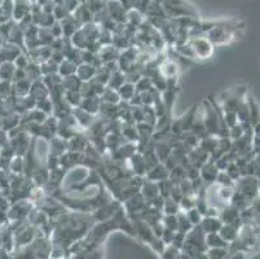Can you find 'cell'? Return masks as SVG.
<instances>
[{
	"instance_id": "obj_7",
	"label": "cell",
	"mask_w": 260,
	"mask_h": 259,
	"mask_svg": "<svg viewBox=\"0 0 260 259\" xmlns=\"http://www.w3.org/2000/svg\"><path fill=\"white\" fill-rule=\"evenodd\" d=\"M71 114H73V117L75 118L78 125H79L84 131H87V130L90 129L91 125H92L93 121H95V118H96V116L87 113L86 110H83L79 107L73 108V109H71Z\"/></svg>"
},
{
	"instance_id": "obj_9",
	"label": "cell",
	"mask_w": 260,
	"mask_h": 259,
	"mask_svg": "<svg viewBox=\"0 0 260 259\" xmlns=\"http://www.w3.org/2000/svg\"><path fill=\"white\" fill-rule=\"evenodd\" d=\"M48 141V153H51V154L61 157L65 152H68V140L55 135L52 136Z\"/></svg>"
},
{
	"instance_id": "obj_27",
	"label": "cell",
	"mask_w": 260,
	"mask_h": 259,
	"mask_svg": "<svg viewBox=\"0 0 260 259\" xmlns=\"http://www.w3.org/2000/svg\"><path fill=\"white\" fill-rule=\"evenodd\" d=\"M100 100L101 103H108V104H119L121 103V97H119L117 90H113V88L106 87L104 90V92L100 96Z\"/></svg>"
},
{
	"instance_id": "obj_18",
	"label": "cell",
	"mask_w": 260,
	"mask_h": 259,
	"mask_svg": "<svg viewBox=\"0 0 260 259\" xmlns=\"http://www.w3.org/2000/svg\"><path fill=\"white\" fill-rule=\"evenodd\" d=\"M78 65L75 62L70 61L68 58H64L60 64H58L57 74L61 78L69 77V75H74L77 73Z\"/></svg>"
},
{
	"instance_id": "obj_28",
	"label": "cell",
	"mask_w": 260,
	"mask_h": 259,
	"mask_svg": "<svg viewBox=\"0 0 260 259\" xmlns=\"http://www.w3.org/2000/svg\"><path fill=\"white\" fill-rule=\"evenodd\" d=\"M246 97H248L249 109H250L251 126L259 125V105H258L257 101L254 100V97H251V96H246Z\"/></svg>"
},
{
	"instance_id": "obj_15",
	"label": "cell",
	"mask_w": 260,
	"mask_h": 259,
	"mask_svg": "<svg viewBox=\"0 0 260 259\" xmlns=\"http://www.w3.org/2000/svg\"><path fill=\"white\" fill-rule=\"evenodd\" d=\"M140 193H141V196L145 198L146 202L151 201L153 198H155L157 196H159L157 183H155V181H151V180H148V179H145V181L142 183L141 187H140Z\"/></svg>"
},
{
	"instance_id": "obj_42",
	"label": "cell",
	"mask_w": 260,
	"mask_h": 259,
	"mask_svg": "<svg viewBox=\"0 0 260 259\" xmlns=\"http://www.w3.org/2000/svg\"><path fill=\"white\" fill-rule=\"evenodd\" d=\"M225 172L231 176L233 180H238V179L241 178V172H240V167L237 166L236 162H231L228 165V167L225 168Z\"/></svg>"
},
{
	"instance_id": "obj_39",
	"label": "cell",
	"mask_w": 260,
	"mask_h": 259,
	"mask_svg": "<svg viewBox=\"0 0 260 259\" xmlns=\"http://www.w3.org/2000/svg\"><path fill=\"white\" fill-rule=\"evenodd\" d=\"M12 95V82L0 81V100L9 99Z\"/></svg>"
},
{
	"instance_id": "obj_41",
	"label": "cell",
	"mask_w": 260,
	"mask_h": 259,
	"mask_svg": "<svg viewBox=\"0 0 260 259\" xmlns=\"http://www.w3.org/2000/svg\"><path fill=\"white\" fill-rule=\"evenodd\" d=\"M29 64H30L29 56L23 55V53H19V55L14 58V61H13V65L16 66V69H22V70H25Z\"/></svg>"
},
{
	"instance_id": "obj_30",
	"label": "cell",
	"mask_w": 260,
	"mask_h": 259,
	"mask_svg": "<svg viewBox=\"0 0 260 259\" xmlns=\"http://www.w3.org/2000/svg\"><path fill=\"white\" fill-rule=\"evenodd\" d=\"M26 78L29 79L30 82L38 81L42 78V73H40V68H39L38 64H34V62L30 61V64L27 65V68L25 69Z\"/></svg>"
},
{
	"instance_id": "obj_13",
	"label": "cell",
	"mask_w": 260,
	"mask_h": 259,
	"mask_svg": "<svg viewBox=\"0 0 260 259\" xmlns=\"http://www.w3.org/2000/svg\"><path fill=\"white\" fill-rule=\"evenodd\" d=\"M198 226L205 233H215L222 228L223 222L219 219V217H203Z\"/></svg>"
},
{
	"instance_id": "obj_20",
	"label": "cell",
	"mask_w": 260,
	"mask_h": 259,
	"mask_svg": "<svg viewBox=\"0 0 260 259\" xmlns=\"http://www.w3.org/2000/svg\"><path fill=\"white\" fill-rule=\"evenodd\" d=\"M117 92H118L119 97H121V101H127V103H129V101L131 100V97L133 96L136 92L135 84L126 82V83H123L122 86L117 90Z\"/></svg>"
},
{
	"instance_id": "obj_34",
	"label": "cell",
	"mask_w": 260,
	"mask_h": 259,
	"mask_svg": "<svg viewBox=\"0 0 260 259\" xmlns=\"http://www.w3.org/2000/svg\"><path fill=\"white\" fill-rule=\"evenodd\" d=\"M35 108L42 110L43 113H45L47 116H52V112H53V104H52V100L49 97H45V99L36 101Z\"/></svg>"
},
{
	"instance_id": "obj_33",
	"label": "cell",
	"mask_w": 260,
	"mask_h": 259,
	"mask_svg": "<svg viewBox=\"0 0 260 259\" xmlns=\"http://www.w3.org/2000/svg\"><path fill=\"white\" fill-rule=\"evenodd\" d=\"M39 68H40V73H42V77L43 75H48V74H55L57 73V69H58V64H56L53 60H47L44 61L43 64L39 65Z\"/></svg>"
},
{
	"instance_id": "obj_40",
	"label": "cell",
	"mask_w": 260,
	"mask_h": 259,
	"mask_svg": "<svg viewBox=\"0 0 260 259\" xmlns=\"http://www.w3.org/2000/svg\"><path fill=\"white\" fill-rule=\"evenodd\" d=\"M185 215H186V218L190 220V223H192L193 226H198L203 218L202 215H201V213L197 210L196 207H193V209H190V210L185 211Z\"/></svg>"
},
{
	"instance_id": "obj_11",
	"label": "cell",
	"mask_w": 260,
	"mask_h": 259,
	"mask_svg": "<svg viewBox=\"0 0 260 259\" xmlns=\"http://www.w3.org/2000/svg\"><path fill=\"white\" fill-rule=\"evenodd\" d=\"M29 96L32 97L35 101L42 100V99H45V97H49V92L48 88L45 87V84L43 83L42 78L38 79V81L31 82V86H30V91H29Z\"/></svg>"
},
{
	"instance_id": "obj_5",
	"label": "cell",
	"mask_w": 260,
	"mask_h": 259,
	"mask_svg": "<svg viewBox=\"0 0 260 259\" xmlns=\"http://www.w3.org/2000/svg\"><path fill=\"white\" fill-rule=\"evenodd\" d=\"M31 10V0H13L12 1V16L14 21H21Z\"/></svg>"
},
{
	"instance_id": "obj_24",
	"label": "cell",
	"mask_w": 260,
	"mask_h": 259,
	"mask_svg": "<svg viewBox=\"0 0 260 259\" xmlns=\"http://www.w3.org/2000/svg\"><path fill=\"white\" fill-rule=\"evenodd\" d=\"M14 71H16V66L13 65V62H3L0 64V81H13L14 77Z\"/></svg>"
},
{
	"instance_id": "obj_3",
	"label": "cell",
	"mask_w": 260,
	"mask_h": 259,
	"mask_svg": "<svg viewBox=\"0 0 260 259\" xmlns=\"http://www.w3.org/2000/svg\"><path fill=\"white\" fill-rule=\"evenodd\" d=\"M188 43L190 44L194 53L196 60H209L214 56L215 45L210 42L206 36H197V38H189Z\"/></svg>"
},
{
	"instance_id": "obj_1",
	"label": "cell",
	"mask_w": 260,
	"mask_h": 259,
	"mask_svg": "<svg viewBox=\"0 0 260 259\" xmlns=\"http://www.w3.org/2000/svg\"><path fill=\"white\" fill-rule=\"evenodd\" d=\"M161 8L166 18L168 17L171 19H176L181 17H192V18L198 17L197 10L186 0H164L161 4Z\"/></svg>"
},
{
	"instance_id": "obj_2",
	"label": "cell",
	"mask_w": 260,
	"mask_h": 259,
	"mask_svg": "<svg viewBox=\"0 0 260 259\" xmlns=\"http://www.w3.org/2000/svg\"><path fill=\"white\" fill-rule=\"evenodd\" d=\"M235 192L244 196L249 202L259 196V178L257 176H241L235 181Z\"/></svg>"
},
{
	"instance_id": "obj_14",
	"label": "cell",
	"mask_w": 260,
	"mask_h": 259,
	"mask_svg": "<svg viewBox=\"0 0 260 259\" xmlns=\"http://www.w3.org/2000/svg\"><path fill=\"white\" fill-rule=\"evenodd\" d=\"M100 105H101L100 97L91 96V97H86V99H82L79 108H82L83 110H86L87 113L92 114V116H99Z\"/></svg>"
},
{
	"instance_id": "obj_4",
	"label": "cell",
	"mask_w": 260,
	"mask_h": 259,
	"mask_svg": "<svg viewBox=\"0 0 260 259\" xmlns=\"http://www.w3.org/2000/svg\"><path fill=\"white\" fill-rule=\"evenodd\" d=\"M105 9L109 14L110 18L116 23H126L127 22V10L119 3V0H108L105 3Z\"/></svg>"
},
{
	"instance_id": "obj_38",
	"label": "cell",
	"mask_w": 260,
	"mask_h": 259,
	"mask_svg": "<svg viewBox=\"0 0 260 259\" xmlns=\"http://www.w3.org/2000/svg\"><path fill=\"white\" fill-rule=\"evenodd\" d=\"M196 205V200H194V196H183V198L180 200L179 202V209L180 211H188L190 209H193Z\"/></svg>"
},
{
	"instance_id": "obj_12",
	"label": "cell",
	"mask_w": 260,
	"mask_h": 259,
	"mask_svg": "<svg viewBox=\"0 0 260 259\" xmlns=\"http://www.w3.org/2000/svg\"><path fill=\"white\" fill-rule=\"evenodd\" d=\"M168 175H170V171H168L167 168H166V166H164L162 162H159L157 166H154V167L151 168V170H149V171L146 172V175H145V179L158 183V181L167 179Z\"/></svg>"
},
{
	"instance_id": "obj_23",
	"label": "cell",
	"mask_w": 260,
	"mask_h": 259,
	"mask_svg": "<svg viewBox=\"0 0 260 259\" xmlns=\"http://www.w3.org/2000/svg\"><path fill=\"white\" fill-rule=\"evenodd\" d=\"M176 215H177V232L183 233V235H188V232H189L194 226H193V224L190 223V220L186 218L184 211H179Z\"/></svg>"
},
{
	"instance_id": "obj_25",
	"label": "cell",
	"mask_w": 260,
	"mask_h": 259,
	"mask_svg": "<svg viewBox=\"0 0 260 259\" xmlns=\"http://www.w3.org/2000/svg\"><path fill=\"white\" fill-rule=\"evenodd\" d=\"M219 235L224 240L225 243H228V241H235L237 239V228H235L231 224H223L222 228L219 230Z\"/></svg>"
},
{
	"instance_id": "obj_17",
	"label": "cell",
	"mask_w": 260,
	"mask_h": 259,
	"mask_svg": "<svg viewBox=\"0 0 260 259\" xmlns=\"http://www.w3.org/2000/svg\"><path fill=\"white\" fill-rule=\"evenodd\" d=\"M60 25H61L62 29V38H71V35L79 29V26L77 25V22L74 21V18L70 16H68L66 18L61 19L60 21Z\"/></svg>"
},
{
	"instance_id": "obj_19",
	"label": "cell",
	"mask_w": 260,
	"mask_h": 259,
	"mask_svg": "<svg viewBox=\"0 0 260 259\" xmlns=\"http://www.w3.org/2000/svg\"><path fill=\"white\" fill-rule=\"evenodd\" d=\"M81 79L77 75H69V77H64L61 79V87L65 91H79L81 87Z\"/></svg>"
},
{
	"instance_id": "obj_6",
	"label": "cell",
	"mask_w": 260,
	"mask_h": 259,
	"mask_svg": "<svg viewBox=\"0 0 260 259\" xmlns=\"http://www.w3.org/2000/svg\"><path fill=\"white\" fill-rule=\"evenodd\" d=\"M218 167L215 166V162L214 161H207L206 163H203L199 168V176L205 181L206 184H211V183H215V179L218 176Z\"/></svg>"
},
{
	"instance_id": "obj_32",
	"label": "cell",
	"mask_w": 260,
	"mask_h": 259,
	"mask_svg": "<svg viewBox=\"0 0 260 259\" xmlns=\"http://www.w3.org/2000/svg\"><path fill=\"white\" fill-rule=\"evenodd\" d=\"M162 214H166V215H176L180 211L179 204H176L175 201L171 200L170 197H166L163 201V207H162Z\"/></svg>"
},
{
	"instance_id": "obj_26",
	"label": "cell",
	"mask_w": 260,
	"mask_h": 259,
	"mask_svg": "<svg viewBox=\"0 0 260 259\" xmlns=\"http://www.w3.org/2000/svg\"><path fill=\"white\" fill-rule=\"evenodd\" d=\"M205 243L207 246H211V248H227V243H225L224 240L220 237L218 232L215 233H206L205 236Z\"/></svg>"
},
{
	"instance_id": "obj_35",
	"label": "cell",
	"mask_w": 260,
	"mask_h": 259,
	"mask_svg": "<svg viewBox=\"0 0 260 259\" xmlns=\"http://www.w3.org/2000/svg\"><path fill=\"white\" fill-rule=\"evenodd\" d=\"M161 222L164 228L177 232V215H166V214H163Z\"/></svg>"
},
{
	"instance_id": "obj_36",
	"label": "cell",
	"mask_w": 260,
	"mask_h": 259,
	"mask_svg": "<svg viewBox=\"0 0 260 259\" xmlns=\"http://www.w3.org/2000/svg\"><path fill=\"white\" fill-rule=\"evenodd\" d=\"M215 183L222 187H235V180L225 171H219L215 179Z\"/></svg>"
},
{
	"instance_id": "obj_10",
	"label": "cell",
	"mask_w": 260,
	"mask_h": 259,
	"mask_svg": "<svg viewBox=\"0 0 260 259\" xmlns=\"http://www.w3.org/2000/svg\"><path fill=\"white\" fill-rule=\"evenodd\" d=\"M88 145V139L86 133H78L68 140V150L74 153H83Z\"/></svg>"
},
{
	"instance_id": "obj_29",
	"label": "cell",
	"mask_w": 260,
	"mask_h": 259,
	"mask_svg": "<svg viewBox=\"0 0 260 259\" xmlns=\"http://www.w3.org/2000/svg\"><path fill=\"white\" fill-rule=\"evenodd\" d=\"M62 96H64L65 101L70 105L71 109L73 108H78L81 105L82 96L79 94V91H65Z\"/></svg>"
},
{
	"instance_id": "obj_8",
	"label": "cell",
	"mask_w": 260,
	"mask_h": 259,
	"mask_svg": "<svg viewBox=\"0 0 260 259\" xmlns=\"http://www.w3.org/2000/svg\"><path fill=\"white\" fill-rule=\"evenodd\" d=\"M97 56H99L100 61L103 62V64H108V62L118 61L119 56H121V51L117 49L113 44L103 45L97 51Z\"/></svg>"
},
{
	"instance_id": "obj_22",
	"label": "cell",
	"mask_w": 260,
	"mask_h": 259,
	"mask_svg": "<svg viewBox=\"0 0 260 259\" xmlns=\"http://www.w3.org/2000/svg\"><path fill=\"white\" fill-rule=\"evenodd\" d=\"M9 172L16 175H21L25 171V158L22 155H13L9 162Z\"/></svg>"
},
{
	"instance_id": "obj_37",
	"label": "cell",
	"mask_w": 260,
	"mask_h": 259,
	"mask_svg": "<svg viewBox=\"0 0 260 259\" xmlns=\"http://www.w3.org/2000/svg\"><path fill=\"white\" fill-rule=\"evenodd\" d=\"M151 87H153V83H151L150 78L145 77V75H142L135 83L136 92H145V91L150 90Z\"/></svg>"
},
{
	"instance_id": "obj_44",
	"label": "cell",
	"mask_w": 260,
	"mask_h": 259,
	"mask_svg": "<svg viewBox=\"0 0 260 259\" xmlns=\"http://www.w3.org/2000/svg\"><path fill=\"white\" fill-rule=\"evenodd\" d=\"M151 1H153V3H155V4H158V5H161V4L163 3L164 0H151Z\"/></svg>"
},
{
	"instance_id": "obj_43",
	"label": "cell",
	"mask_w": 260,
	"mask_h": 259,
	"mask_svg": "<svg viewBox=\"0 0 260 259\" xmlns=\"http://www.w3.org/2000/svg\"><path fill=\"white\" fill-rule=\"evenodd\" d=\"M183 196H184L183 192L180 191V188L177 187V185H175V187L172 188V191H171V193H170V198L171 200L175 201L176 204H179L180 200L183 198Z\"/></svg>"
},
{
	"instance_id": "obj_16",
	"label": "cell",
	"mask_w": 260,
	"mask_h": 259,
	"mask_svg": "<svg viewBox=\"0 0 260 259\" xmlns=\"http://www.w3.org/2000/svg\"><path fill=\"white\" fill-rule=\"evenodd\" d=\"M95 74H96V68L92 65L83 64V62L78 65L77 73H75V75L81 79V82L91 81L95 77Z\"/></svg>"
},
{
	"instance_id": "obj_31",
	"label": "cell",
	"mask_w": 260,
	"mask_h": 259,
	"mask_svg": "<svg viewBox=\"0 0 260 259\" xmlns=\"http://www.w3.org/2000/svg\"><path fill=\"white\" fill-rule=\"evenodd\" d=\"M157 185H158V192H159V196H162L163 198L170 197L171 191H172V188L175 187V184H173L172 181H171L168 178L164 179V180L158 181Z\"/></svg>"
},
{
	"instance_id": "obj_21",
	"label": "cell",
	"mask_w": 260,
	"mask_h": 259,
	"mask_svg": "<svg viewBox=\"0 0 260 259\" xmlns=\"http://www.w3.org/2000/svg\"><path fill=\"white\" fill-rule=\"evenodd\" d=\"M123 83H126L125 73L121 70H116V71H112V74H110V78L109 81H108V84H106V87L113 88V90H118Z\"/></svg>"
}]
</instances>
